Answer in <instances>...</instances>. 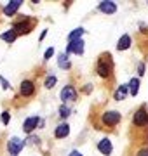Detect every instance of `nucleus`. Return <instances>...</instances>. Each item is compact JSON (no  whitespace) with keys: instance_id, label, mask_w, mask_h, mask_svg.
<instances>
[{"instance_id":"obj_1","label":"nucleus","mask_w":148,"mask_h":156,"mask_svg":"<svg viewBox=\"0 0 148 156\" xmlns=\"http://www.w3.org/2000/svg\"><path fill=\"white\" fill-rule=\"evenodd\" d=\"M112 69H113V62L110 54H101L96 64V73L101 78H110L112 76Z\"/></svg>"},{"instance_id":"obj_2","label":"nucleus","mask_w":148,"mask_h":156,"mask_svg":"<svg viewBox=\"0 0 148 156\" xmlns=\"http://www.w3.org/2000/svg\"><path fill=\"white\" fill-rule=\"evenodd\" d=\"M122 120V115L119 111H113V109H110V111H105L101 116V122L105 127H117Z\"/></svg>"},{"instance_id":"obj_3","label":"nucleus","mask_w":148,"mask_h":156,"mask_svg":"<svg viewBox=\"0 0 148 156\" xmlns=\"http://www.w3.org/2000/svg\"><path fill=\"white\" fill-rule=\"evenodd\" d=\"M35 26V21H31L30 17H24V19H21V21H17L14 26H12V30L17 33V37L19 35H28L31 30H33Z\"/></svg>"},{"instance_id":"obj_4","label":"nucleus","mask_w":148,"mask_h":156,"mask_svg":"<svg viewBox=\"0 0 148 156\" xmlns=\"http://www.w3.org/2000/svg\"><path fill=\"white\" fill-rule=\"evenodd\" d=\"M24 140H21L19 137H11L9 139V142H7V151L11 153V156H16V154H19L21 153V149L24 147Z\"/></svg>"},{"instance_id":"obj_5","label":"nucleus","mask_w":148,"mask_h":156,"mask_svg":"<svg viewBox=\"0 0 148 156\" xmlns=\"http://www.w3.org/2000/svg\"><path fill=\"white\" fill-rule=\"evenodd\" d=\"M132 123H134L136 127H146L148 125V111H146V108L145 106H141L136 113H134Z\"/></svg>"},{"instance_id":"obj_6","label":"nucleus","mask_w":148,"mask_h":156,"mask_svg":"<svg viewBox=\"0 0 148 156\" xmlns=\"http://www.w3.org/2000/svg\"><path fill=\"white\" fill-rule=\"evenodd\" d=\"M59 97H61L63 104H66V102H73V101H77V90H75L73 85H66V87H63Z\"/></svg>"},{"instance_id":"obj_7","label":"nucleus","mask_w":148,"mask_h":156,"mask_svg":"<svg viewBox=\"0 0 148 156\" xmlns=\"http://www.w3.org/2000/svg\"><path fill=\"white\" fill-rule=\"evenodd\" d=\"M19 94L23 97H31L35 94V82L33 80H23L19 83Z\"/></svg>"},{"instance_id":"obj_8","label":"nucleus","mask_w":148,"mask_h":156,"mask_svg":"<svg viewBox=\"0 0 148 156\" xmlns=\"http://www.w3.org/2000/svg\"><path fill=\"white\" fill-rule=\"evenodd\" d=\"M65 54H77L82 56L84 54V40H75V42H68Z\"/></svg>"},{"instance_id":"obj_9","label":"nucleus","mask_w":148,"mask_h":156,"mask_svg":"<svg viewBox=\"0 0 148 156\" xmlns=\"http://www.w3.org/2000/svg\"><path fill=\"white\" fill-rule=\"evenodd\" d=\"M40 123H42V120H40L39 116H30V118H26L23 122V132L24 134H31L35 128L39 127Z\"/></svg>"},{"instance_id":"obj_10","label":"nucleus","mask_w":148,"mask_h":156,"mask_svg":"<svg viewBox=\"0 0 148 156\" xmlns=\"http://www.w3.org/2000/svg\"><path fill=\"white\" fill-rule=\"evenodd\" d=\"M98 151L105 156H110L112 154V151H113V144H112V140L110 139H101L98 142Z\"/></svg>"},{"instance_id":"obj_11","label":"nucleus","mask_w":148,"mask_h":156,"mask_svg":"<svg viewBox=\"0 0 148 156\" xmlns=\"http://www.w3.org/2000/svg\"><path fill=\"white\" fill-rule=\"evenodd\" d=\"M23 4V0H11V2H7V5L4 7V14L6 16H14L17 12V9L21 7Z\"/></svg>"},{"instance_id":"obj_12","label":"nucleus","mask_w":148,"mask_h":156,"mask_svg":"<svg viewBox=\"0 0 148 156\" xmlns=\"http://www.w3.org/2000/svg\"><path fill=\"white\" fill-rule=\"evenodd\" d=\"M68 134H70L68 123H59V125L54 128V137H56V139H65V137H68Z\"/></svg>"},{"instance_id":"obj_13","label":"nucleus","mask_w":148,"mask_h":156,"mask_svg":"<svg viewBox=\"0 0 148 156\" xmlns=\"http://www.w3.org/2000/svg\"><path fill=\"white\" fill-rule=\"evenodd\" d=\"M98 9H99L101 12H105V14H115V12H117V4L112 2V0H105V2L99 4Z\"/></svg>"},{"instance_id":"obj_14","label":"nucleus","mask_w":148,"mask_h":156,"mask_svg":"<svg viewBox=\"0 0 148 156\" xmlns=\"http://www.w3.org/2000/svg\"><path fill=\"white\" fill-rule=\"evenodd\" d=\"M131 47V37L129 35H122L119 38V42H117V49L119 50H127Z\"/></svg>"},{"instance_id":"obj_15","label":"nucleus","mask_w":148,"mask_h":156,"mask_svg":"<svg viewBox=\"0 0 148 156\" xmlns=\"http://www.w3.org/2000/svg\"><path fill=\"white\" fill-rule=\"evenodd\" d=\"M127 94H129V85H120L119 89H117V92H115V101H124L125 97H127Z\"/></svg>"},{"instance_id":"obj_16","label":"nucleus","mask_w":148,"mask_h":156,"mask_svg":"<svg viewBox=\"0 0 148 156\" xmlns=\"http://www.w3.org/2000/svg\"><path fill=\"white\" fill-rule=\"evenodd\" d=\"M57 66L61 68V69H70L72 64H70V61H68V54H65V52H63V54L57 56Z\"/></svg>"},{"instance_id":"obj_17","label":"nucleus","mask_w":148,"mask_h":156,"mask_svg":"<svg viewBox=\"0 0 148 156\" xmlns=\"http://www.w3.org/2000/svg\"><path fill=\"white\" fill-rule=\"evenodd\" d=\"M0 38L4 40V42H7V44H14V40L17 38V33L14 30H9V31H4V33L0 35Z\"/></svg>"},{"instance_id":"obj_18","label":"nucleus","mask_w":148,"mask_h":156,"mask_svg":"<svg viewBox=\"0 0 148 156\" xmlns=\"http://www.w3.org/2000/svg\"><path fill=\"white\" fill-rule=\"evenodd\" d=\"M129 94L131 95H138V92H139V78H131V82H129Z\"/></svg>"},{"instance_id":"obj_19","label":"nucleus","mask_w":148,"mask_h":156,"mask_svg":"<svg viewBox=\"0 0 148 156\" xmlns=\"http://www.w3.org/2000/svg\"><path fill=\"white\" fill-rule=\"evenodd\" d=\"M82 35H84V28H75L72 33L68 35V42H75V40H82Z\"/></svg>"},{"instance_id":"obj_20","label":"nucleus","mask_w":148,"mask_h":156,"mask_svg":"<svg viewBox=\"0 0 148 156\" xmlns=\"http://www.w3.org/2000/svg\"><path fill=\"white\" fill-rule=\"evenodd\" d=\"M56 82H57V78L54 76V75H49V76H46V82H44V87H46V89H52V87L56 85Z\"/></svg>"},{"instance_id":"obj_21","label":"nucleus","mask_w":148,"mask_h":156,"mask_svg":"<svg viewBox=\"0 0 148 156\" xmlns=\"http://www.w3.org/2000/svg\"><path fill=\"white\" fill-rule=\"evenodd\" d=\"M70 113H72V111H70V108L66 106V104L59 106V116H61V118H68V116H70Z\"/></svg>"},{"instance_id":"obj_22","label":"nucleus","mask_w":148,"mask_h":156,"mask_svg":"<svg viewBox=\"0 0 148 156\" xmlns=\"http://www.w3.org/2000/svg\"><path fill=\"white\" fill-rule=\"evenodd\" d=\"M52 56H54V47H49V49L46 50V54H44V59H46V61H49Z\"/></svg>"},{"instance_id":"obj_23","label":"nucleus","mask_w":148,"mask_h":156,"mask_svg":"<svg viewBox=\"0 0 148 156\" xmlns=\"http://www.w3.org/2000/svg\"><path fill=\"white\" fill-rule=\"evenodd\" d=\"M9 120H11V113L4 111V113H2V123H4V125H7V123H9Z\"/></svg>"},{"instance_id":"obj_24","label":"nucleus","mask_w":148,"mask_h":156,"mask_svg":"<svg viewBox=\"0 0 148 156\" xmlns=\"http://www.w3.org/2000/svg\"><path fill=\"white\" fill-rule=\"evenodd\" d=\"M138 75H139V76H143V75H145V64H143V62H139V64H138Z\"/></svg>"},{"instance_id":"obj_25","label":"nucleus","mask_w":148,"mask_h":156,"mask_svg":"<svg viewBox=\"0 0 148 156\" xmlns=\"http://www.w3.org/2000/svg\"><path fill=\"white\" fill-rule=\"evenodd\" d=\"M0 82H2V87H4V89H11V85H9V82H7L6 78L2 76V75H0Z\"/></svg>"},{"instance_id":"obj_26","label":"nucleus","mask_w":148,"mask_h":156,"mask_svg":"<svg viewBox=\"0 0 148 156\" xmlns=\"http://www.w3.org/2000/svg\"><path fill=\"white\" fill-rule=\"evenodd\" d=\"M136 156H148V147H145V149H139Z\"/></svg>"},{"instance_id":"obj_27","label":"nucleus","mask_w":148,"mask_h":156,"mask_svg":"<svg viewBox=\"0 0 148 156\" xmlns=\"http://www.w3.org/2000/svg\"><path fill=\"white\" fill-rule=\"evenodd\" d=\"M70 156H82V153H80V151H72Z\"/></svg>"}]
</instances>
